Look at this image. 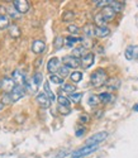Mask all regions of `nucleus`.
<instances>
[{"label":"nucleus","mask_w":138,"mask_h":158,"mask_svg":"<svg viewBox=\"0 0 138 158\" xmlns=\"http://www.w3.org/2000/svg\"><path fill=\"white\" fill-rule=\"evenodd\" d=\"M108 81V77H106V72L103 69H98L95 72H93L91 77H90V82L94 87H100L103 85H105Z\"/></svg>","instance_id":"f257e3e1"},{"label":"nucleus","mask_w":138,"mask_h":158,"mask_svg":"<svg viewBox=\"0 0 138 158\" xmlns=\"http://www.w3.org/2000/svg\"><path fill=\"white\" fill-rule=\"evenodd\" d=\"M108 135H109L108 131H99V133H96L86 139L85 146H98L99 143H101L103 140H105L108 138Z\"/></svg>","instance_id":"f03ea898"},{"label":"nucleus","mask_w":138,"mask_h":158,"mask_svg":"<svg viewBox=\"0 0 138 158\" xmlns=\"http://www.w3.org/2000/svg\"><path fill=\"white\" fill-rule=\"evenodd\" d=\"M99 146H85V147H82L80 149H76L71 153L72 158H82V157H85L88 154H91L93 152H95L96 149H98Z\"/></svg>","instance_id":"7ed1b4c3"},{"label":"nucleus","mask_w":138,"mask_h":158,"mask_svg":"<svg viewBox=\"0 0 138 158\" xmlns=\"http://www.w3.org/2000/svg\"><path fill=\"white\" fill-rule=\"evenodd\" d=\"M62 63H63V66H66V67H68V69H77L81 64V61L75 58L71 55H68V56L62 57Z\"/></svg>","instance_id":"20e7f679"},{"label":"nucleus","mask_w":138,"mask_h":158,"mask_svg":"<svg viewBox=\"0 0 138 158\" xmlns=\"http://www.w3.org/2000/svg\"><path fill=\"white\" fill-rule=\"evenodd\" d=\"M24 95H25L24 86H18V85H15V87L13 89L11 93H10V98H11V101L13 102L19 101L22 98H24Z\"/></svg>","instance_id":"39448f33"},{"label":"nucleus","mask_w":138,"mask_h":158,"mask_svg":"<svg viewBox=\"0 0 138 158\" xmlns=\"http://www.w3.org/2000/svg\"><path fill=\"white\" fill-rule=\"evenodd\" d=\"M13 6H14L20 14H25L31 8L29 2H27V0H14V2H13Z\"/></svg>","instance_id":"423d86ee"},{"label":"nucleus","mask_w":138,"mask_h":158,"mask_svg":"<svg viewBox=\"0 0 138 158\" xmlns=\"http://www.w3.org/2000/svg\"><path fill=\"white\" fill-rule=\"evenodd\" d=\"M60 67H61L60 66V60L57 57H52L47 63V70H48V72L51 75H54V72H57L60 70Z\"/></svg>","instance_id":"0eeeda50"},{"label":"nucleus","mask_w":138,"mask_h":158,"mask_svg":"<svg viewBox=\"0 0 138 158\" xmlns=\"http://www.w3.org/2000/svg\"><path fill=\"white\" fill-rule=\"evenodd\" d=\"M14 87H15V82L13 81L11 77H4L2 80V89L5 91V94H10Z\"/></svg>","instance_id":"6e6552de"},{"label":"nucleus","mask_w":138,"mask_h":158,"mask_svg":"<svg viewBox=\"0 0 138 158\" xmlns=\"http://www.w3.org/2000/svg\"><path fill=\"white\" fill-rule=\"evenodd\" d=\"M36 100H37L38 105H39V106L42 108V109H47V108H50V105H51V100L48 99V96H47L45 93L38 94L37 98H36Z\"/></svg>","instance_id":"1a4fd4ad"},{"label":"nucleus","mask_w":138,"mask_h":158,"mask_svg":"<svg viewBox=\"0 0 138 158\" xmlns=\"http://www.w3.org/2000/svg\"><path fill=\"white\" fill-rule=\"evenodd\" d=\"M11 78H13V81L15 82V85H18V86H24L25 85V80H27V78H25L24 73H22L19 70L13 72Z\"/></svg>","instance_id":"9d476101"},{"label":"nucleus","mask_w":138,"mask_h":158,"mask_svg":"<svg viewBox=\"0 0 138 158\" xmlns=\"http://www.w3.org/2000/svg\"><path fill=\"white\" fill-rule=\"evenodd\" d=\"M45 48H46V43L42 41V39H36V41L32 43V51L36 55H41L45 51Z\"/></svg>","instance_id":"9b49d317"},{"label":"nucleus","mask_w":138,"mask_h":158,"mask_svg":"<svg viewBox=\"0 0 138 158\" xmlns=\"http://www.w3.org/2000/svg\"><path fill=\"white\" fill-rule=\"evenodd\" d=\"M94 60H95L94 53H86L84 57L81 58V66L84 69H90L93 66V63H94Z\"/></svg>","instance_id":"f8f14e48"},{"label":"nucleus","mask_w":138,"mask_h":158,"mask_svg":"<svg viewBox=\"0 0 138 158\" xmlns=\"http://www.w3.org/2000/svg\"><path fill=\"white\" fill-rule=\"evenodd\" d=\"M101 15L105 18V20L108 22V20H112L114 17H115V14H117V13H115V10L112 8V6H105V8H103L101 9Z\"/></svg>","instance_id":"ddd939ff"},{"label":"nucleus","mask_w":138,"mask_h":158,"mask_svg":"<svg viewBox=\"0 0 138 158\" xmlns=\"http://www.w3.org/2000/svg\"><path fill=\"white\" fill-rule=\"evenodd\" d=\"M110 34V29L108 27H95V35L99 37V38H105Z\"/></svg>","instance_id":"4468645a"},{"label":"nucleus","mask_w":138,"mask_h":158,"mask_svg":"<svg viewBox=\"0 0 138 158\" xmlns=\"http://www.w3.org/2000/svg\"><path fill=\"white\" fill-rule=\"evenodd\" d=\"M85 52H86V48L85 47H76V48H74L72 49V55L71 56H74L75 58H82V57H84L86 53H85Z\"/></svg>","instance_id":"2eb2a0df"},{"label":"nucleus","mask_w":138,"mask_h":158,"mask_svg":"<svg viewBox=\"0 0 138 158\" xmlns=\"http://www.w3.org/2000/svg\"><path fill=\"white\" fill-rule=\"evenodd\" d=\"M105 85H106L109 89H112V90H117V89H119V86H120V80H119V78H115V77L109 78Z\"/></svg>","instance_id":"dca6fc26"},{"label":"nucleus","mask_w":138,"mask_h":158,"mask_svg":"<svg viewBox=\"0 0 138 158\" xmlns=\"http://www.w3.org/2000/svg\"><path fill=\"white\" fill-rule=\"evenodd\" d=\"M9 34L11 38H18L20 35V29L17 24H10L9 25Z\"/></svg>","instance_id":"f3484780"},{"label":"nucleus","mask_w":138,"mask_h":158,"mask_svg":"<svg viewBox=\"0 0 138 158\" xmlns=\"http://www.w3.org/2000/svg\"><path fill=\"white\" fill-rule=\"evenodd\" d=\"M109 6H112L115 13H120L124 8V3L123 2H115V0H109Z\"/></svg>","instance_id":"a211bd4d"},{"label":"nucleus","mask_w":138,"mask_h":158,"mask_svg":"<svg viewBox=\"0 0 138 158\" xmlns=\"http://www.w3.org/2000/svg\"><path fill=\"white\" fill-rule=\"evenodd\" d=\"M43 89H45V94L48 96V99H50L51 101H54V100H56V96H54L53 91L51 90V87H50V82H48V81H46V82L43 84Z\"/></svg>","instance_id":"6ab92c4d"},{"label":"nucleus","mask_w":138,"mask_h":158,"mask_svg":"<svg viewBox=\"0 0 138 158\" xmlns=\"http://www.w3.org/2000/svg\"><path fill=\"white\" fill-rule=\"evenodd\" d=\"M84 33H85V35L88 38L94 37L95 35V27H94L93 24H86L85 27H84Z\"/></svg>","instance_id":"aec40b11"},{"label":"nucleus","mask_w":138,"mask_h":158,"mask_svg":"<svg viewBox=\"0 0 138 158\" xmlns=\"http://www.w3.org/2000/svg\"><path fill=\"white\" fill-rule=\"evenodd\" d=\"M81 41H82V38H77V37H72V35H68V37L65 39L67 47H72L76 42H81Z\"/></svg>","instance_id":"412c9836"},{"label":"nucleus","mask_w":138,"mask_h":158,"mask_svg":"<svg viewBox=\"0 0 138 158\" xmlns=\"http://www.w3.org/2000/svg\"><path fill=\"white\" fill-rule=\"evenodd\" d=\"M9 18L5 15V14H0V29H5V28H9Z\"/></svg>","instance_id":"4be33fe9"},{"label":"nucleus","mask_w":138,"mask_h":158,"mask_svg":"<svg viewBox=\"0 0 138 158\" xmlns=\"http://www.w3.org/2000/svg\"><path fill=\"white\" fill-rule=\"evenodd\" d=\"M99 99L103 104H108V102H110L113 100V96L109 93H101V94H99Z\"/></svg>","instance_id":"5701e85b"},{"label":"nucleus","mask_w":138,"mask_h":158,"mask_svg":"<svg viewBox=\"0 0 138 158\" xmlns=\"http://www.w3.org/2000/svg\"><path fill=\"white\" fill-rule=\"evenodd\" d=\"M94 20H95V23H96V24H98V27H105L106 20H105V18L101 15V13H98V14L95 15Z\"/></svg>","instance_id":"b1692460"},{"label":"nucleus","mask_w":138,"mask_h":158,"mask_svg":"<svg viewBox=\"0 0 138 158\" xmlns=\"http://www.w3.org/2000/svg\"><path fill=\"white\" fill-rule=\"evenodd\" d=\"M70 78H71L72 82L77 84V82H80V81L82 80V72H80V71H74V72L70 75Z\"/></svg>","instance_id":"393cba45"},{"label":"nucleus","mask_w":138,"mask_h":158,"mask_svg":"<svg viewBox=\"0 0 138 158\" xmlns=\"http://www.w3.org/2000/svg\"><path fill=\"white\" fill-rule=\"evenodd\" d=\"M63 42H65V38H63V37H61V35L56 37V39H54V42H53V47H54V49H56V51L61 49L62 46H63Z\"/></svg>","instance_id":"a878e982"},{"label":"nucleus","mask_w":138,"mask_h":158,"mask_svg":"<svg viewBox=\"0 0 138 158\" xmlns=\"http://www.w3.org/2000/svg\"><path fill=\"white\" fill-rule=\"evenodd\" d=\"M100 102V99H99V95H90L89 99H88V104L90 105V106H96Z\"/></svg>","instance_id":"bb28decb"},{"label":"nucleus","mask_w":138,"mask_h":158,"mask_svg":"<svg viewBox=\"0 0 138 158\" xmlns=\"http://www.w3.org/2000/svg\"><path fill=\"white\" fill-rule=\"evenodd\" d=\"M57 72H58V76L62 77V78H65V77H67V76H70V69L66 67V66H61L60 70H58Z\"/></svg>","instance_id":"cd10ccee"},{"label":"nucleus","mask_w":138,"mask_h":158,"mask_svg":"<svg viewBox=\"0 0 138 158\" xmlns=\"http://www.w3.org/2000/svg\"><path fill=\"white\" fill-rule=\"evenodd\" d=\"M62 90L65 93H68V94H74L75 90H76V86L72 85V84H63L62 85Z\"/></svg>","instance_id":"c85d7f7f"},{"label":"nucleus","mask_w":138,"mask_h":158,"mask_svg":"<svg viewBox=\"0 0 138 158\" xmlns=\"http://www.w3.org/2000/svg\"><path fill=\"white\" fill-rule=\"evenodd\" d=\"M50 81H51L52 84H56V85H62V84H63V78L54 73V75H51V76H50Z\"/></svg>","instance_id":"c756f323"},{"label":"nucleus","mask_w":138,"mask_h":158,"mask_svg":"<svg viewBox=\"0 0 138 158\" xmlns=\"http://www.w3.org/2000/svg\"><path fill=\"white\" fill-rule=\"evenodd\" d=\"M57 101H58L60 105H62V106H70V99H67L63 95H60L57 98Z\"/></svg>","instance_id":"7c9ffc66"},{"label":"nucleus","mask_w":138,"mask_h":158,"mask_svg":"<svg viewBox=\"0 0 138 158\" xmlns=\"http://www.w3.org/2000/svg\"><path fill=\"white\" fill-rule=\"evenodd\" d=\"M32 78H33L34 84H36L37 86H39L41 84H42V81H43V75L41 73V72H37V73H34V76H33Z\"/></svg>","instance_id":"2f4dec72"},{"label":"nucleus","mask_w":138,"mask_h":158,"mask_svg":"<svg viewBox=\"0 0 138 158\" xmlns=\"http://www.w3.org/2000/svg\"><path fill=\"white\" fill-rule=\"evenodd\" d=\"M81 98H82V93H74V94H70V100L72 101V102H80V100H81Z\"/></svg>","instance_id":"473e14b6"},{"label":"nucleus","mask_w":138,"mask_h":158,"mask_svg":"<svg viewBox=\"0 0 138 158\" xmlns=\"http://www.w3.org/2000/svg\"><path fill=\"white\" fill-rule=\"evenodd\" d=\"M124 56H126L127 60H133V46H128L126 48V52H124Z\"/></svg>","instance_id":"72a5a7b5"},{"label":"nucleus","mask_w":138,"mask_h":158,"mask_svg":"<svg viewBox=\"0 0 138 158\" xmlns=\"http://www.w3.org/2000/svg\"><path fill=\"white\" fill-rule=\"evenodd\" d=\"M74 17H75V13H74V11H65V14L62 15V20L70 22V20L74 19Z\"/></svg>","instance_id":"f704fd0d"},{"label":"nucleus","mask_w":138,"mask_h":158,"mask_svg":"<svg viewBox=\"0 0 138 158\" xmlns=\"http://www.w3.org/2000/svg\"><path fill=\"white\" fill-rule=\"evenodd\" d=\"M9 14H10L13 18H15V19L22 17V14H20V13H19L14 6H13V8H9Z\"/></svg>","instance_id":"c9c22d12"},{"label":"nucleus","mask_w":138,"mask_h":158,"mask_svg":"<svg viewBox=\"0 0 138 158\" xmlns=\"http://www.w3.org/2000/svg\"><path fill=\"white\" fill-rule=\"evenodd\" d=\"M58 111L62 115H67V114L71 113V109H70V106H62V105H58Z\"/></svg>","instance_id":"e433bc0d"},{"label":"nucleus","mask_w":138,"mask_h":158,"mask_svg":"<svg viewBox=\"0 0 138 158\" xmlns=\"http://www.w3.org/2000/svg\"><path fill=\"white\" fill-rule=\"evenodd\" d=\"M95 6H101V8H105L109 5V0H95L94 2Z\"/></svg>","instance_id":"4c0bfd02"},{"label":"nucleus","mask_w":138,"mask_h":158,"mask_svg":"<svg viewBox=\"0 0 138 158\" xmlns=\"http://www.w3.org/2000/svg\"><path fill=\"white\" fill-rule=\"evenodd\" d=\"M67 31L70 32V33H72V34H77L80 32V28L77 27V25H75V24H70L67 27Z\"/></svg>","instance_id":"58836bf2"},{"label":"nucleus","mask_w":138,"mask_h":158,"mask_svg":"<svg viewBox=\"0 0 138 158\" xmlns=\"http://www.w3.org/2000/svg\"><path fill=\"white\" fill-rule=\"evenodd\" d=\"M2 102L5 104V105H10V104H13L11 98H10V94H4L3 98H2Z\"/></svg>","instance_id":"ea45409f"},{"label":"nucleus","mask_w":138,"mask_h":158,"mask_svg":"<svg viewBox=\"0 0 138 158\" xmlns=\"http://www.w3.org/2000/svg\"><path fill=\"white\" fill-rule=\"evenodd\" d=\"M133 60H138V46H133Z\"/></svg>","instance_id":"a19ab883"},{"label":"nucleus","mask_w":138,"mask_h":158,"mask_svg":"<svg viewBox=\"0 0 138 158\" xmlns=\"http://www.w3.org/2000/svg\"><path fill=\"white\" fill-rule=\"evenodd\" d=\"M84 133H85V129H84V128H82V129H77V130H76V137L84 135Z\"/></svg>","instance_id":"79ce46f5"},{"label":"nucleus","mask_w":138,"mask_h":158,"mask_svg":"<svg viewBox=\"0 0 138 158\" xmlns=\"http://www.w3.org/2000/svg\"><path fill=\"white\" fill-rule=\"evenodd\" d=\"M66 156H67V152L65 151V152H61V153H60L58 156H56V157H54V158H65Z\"/></svg>","instance_id":"37998d69"},{"label":"nucleus","mask_w":138,"mask_h":158,"mask_svg":"<svg viewBox=\"0 0 138 158\" xmlns=\"http://www.w3.org/2000/svg\"><path fill=\"white\" fill-rule=\"evenodd\" d=\"M80 120H81V122H84V123H86V122L89 120V118H88L86 115H82V116H80Z\"/></svg>","instance_id":"c03bdc74"},{"label":"nucleus","mask_w":138,"mask_h":158,"mask_svg":"<svg viewBox=\"0 0 138 158\" xmlns=\"http://www.w3.org/2000/svg\"><path fill=\"white\" fill-rule=\"evenodd\" d=\"M3 108H4V104L2 102V100H0V111H2V110H3Z\"/></svg>","instance_id":"a18cd8bd"},{"label":"nucleus","mask_w":138,"mask_h":158,"mask_svg":"<svg viewBox=\"0 0 138 158\" xmlns=\"http://www.w3.org/2000/svg\"><path fill=\"white\" fill-rule=\"evenodd\" d=\"M133 110H134V111H138V104H136L134 106H133Z\"/></svg>","instance_id":"49530a36"},{"label":"nucleus","mask_w":138,"mask_h":158,"mask_svg":"<svg viewBox=\"0 0 138 158\" xmlns=\"http://www.w3.org/2000/svg\"><path fill=\"white\" fill-rule=\"evenodd\" d=\"M41 62H42V61H41V60H37V61H36V66H37V67H38V66L41 64Z\"/></svg>","instance_id":"de8ad7c7"},{"label":"nucleus","mask_w":138,"mask_h":158,"mask_svg":"<svg viewBox=\"0 0 138 158\" xmlns=\"http://www.w3.org/2000/svg\"><path fill=\"white\" fill-rule=\"evenodd\" d=\"M0 89H2V81H0Z\"/></svg>","instance_id":"09e8293b"}]
</instances>
